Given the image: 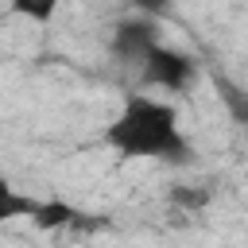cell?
Returning <instances> with one entry per match:
<instances>
[{
	"mask_svg": "<svg viewBox=\"0 0 248 248\" xmlns=\"http://www.w3.org/2000/svg\"><path fill=\"white\" fill-rule=\"evenodd\" d=\"M213 89H217V97H221L225 112L232 116V124L248 128V89H244V85H236V81H232V78H225V74H213Z\"/></svg>",
	"mask_w": 248,
	"mask_h": 248,
	"instance_id": "5b68a950",
	"label": "cell"
},
{
	"mask_svg": "<svg viewBox=\"0 0 248 248\" xmlns=\"http://www.w3.org/2000/svg\"><path fill=\"white\" fill-rule=\"evenodd\" d=\"M31 209H35V198H23L16 186H4V190H0V221L31 217Z\"/></svg>",
	"mask_w": 248,
	"mask_h": 248,
	"instance_id": "52a82bcc",
	"label": "cell"
},
{
	"mask_svg": "<svg viewBox=\"0 0 248 248\" xmlns=\"http://www.w3.org/2000/svg\"><path fill=\"white\" fill-rule=\"evenodd\" d=\"M105 143L120 159H163V163L190 159V143L178 128L174 105L147 93H132L124 101V108L105 128Z\"/></svg>",
	"mask_w": 248,
	"mask_h": 248,
	"instance_id": "6da1fadb",
	"label": "cell"
},
{
	"mask_svg": "<svg viewBox=\"0 0 248 248\" xmlns=\"http://www.w3.org/2000/svg\"><path fill=\"white\" fill-rule=\"evenodd\" d=\"M170 205H178V209H205L209 205V190H202V186H170Z\"/></svg>",
	"mask_w": 248,
	"mask_h": 248,
	"instance_id": "ba28073f",
	"label": "cell"
},
{
	"mask_svg": "<svg viewBox=\"0 0 248 248\" xmlns=\"http://www.w3.org/2000/svg\"><path fill=\"white\" fill-rule=\"evenodd\" d=\"M31 225L43 229V232H58V229H81V232H89V229H97L101 221H93V213H85V209H78V205H70V202H62V198H46V202L35 198Z\"/></svg>",
	"mask_w": 248,
	"mask_h": 248,
	"instance_id": "277c9868",
	"label": "cell"
},
{
	"mask_svg": "<svg viewBox=\"0 0 248 248\" xmlns=\"http://www.w3.org/2000/svg\"><path fill=\"white\" fill-rule=\"evenodd\" d=\"M136 12H143V16H151V19H167L170 12H174V0H128Z\"/></svg>",
	"mask_w": 248,
	"mask_h": 248,
	"instance_id": "9c48e42d",
	"label": "cell"
},
{
	"mask_svg": "<svg viewBox=\"0 0 248 248\" xmlns=\"http://www.w3.org/2000/svg\"><path fill=\"white\" fill-rule=\"evenodd\" d=\"M159 43H163V39H159V19L136 12V16H128V19H120V23L112 27L108 54H112L120 66H136V70H140V62H143Z\"/></svg>",
	"mask_w": 248,
	"mask_h": 248,
	"instance_id": "3957f363",
	"label": "cell"
},
{
	"mask_svg": "<svg viewBox=\"0 0 248 248\" xmlns=\"http://www.w3.org/2000/svg\"><path fill=\"white\" fill-rule=\"evenodd\" d=\"M62 4L66 0H8V8L16 16H23V19H31V23H50Z\"/></svg>",
	"mask_w": 248,
	"mask_h": 248,
	"instance_id": "8992f818",
	"label": "cell"
},
{
	"mask_svg": "<svg viewBox=\"0 0 248 248\" xmlns=\"http://www.w3.org/2000/svg\"><path fill=\"white\" fill-rule=\"evenodd\" d=\"M140 81L143 85H155V89H167V93H186L194 81H198V62L167 43H159L143 62H140Z\"/></svg>",
	"mask_w": 248,
	"mask_h": 248,
	"instance_id": "7a4b0ae2",
	"label": "cell"
}]
</instances>
